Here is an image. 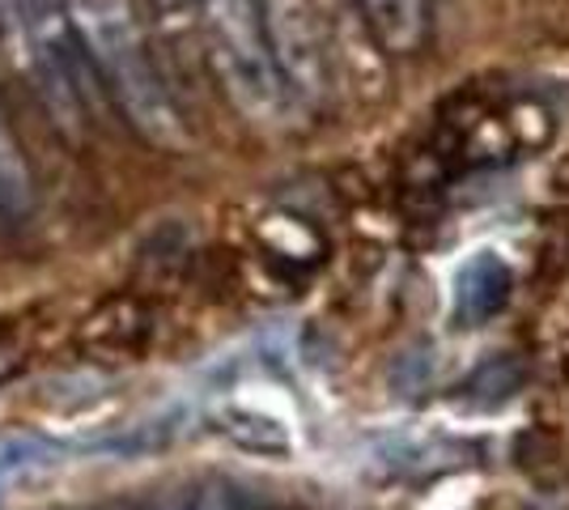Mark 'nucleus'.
I'll return each instance as SVG.
<instances>
[{"mask_svg":"<svg viewBox=\"0 0 569 510\" xmlns=\"http://www.w3.org/2000/svg\"><path fill=\"white\" fill-rule=\"evenodd\" d=\"M77 34L94 56L98 73L123 107L132 128H141L153 146H183V116L170 98L158 64L144 51L141 30L132 26L119 0H72Z\"/></svg>","mask_w":569,"mask_h":510,"instance_id":"nucleus-1","label":"nucleus"},{"mask_svg":"<svg viewBox=\"0 0 569 510\" xmlns=\"http://www.w3.org/2000/svg\"><path fill=\"white\" fill-rule=\"evenodd\" d=\"M196 4H200V22H204L209 48H213V64L230 98L256 120H277L284 86L272 69L268 43H263L256 0H196Z\"/></svg>","mask_w":569,"mask_h":510,"instance_id":"nucleus-2","label":"nucleus"},{"mask_svg":"<svg viewBox=\"0 0 569 510\" xmlns=\"http://www.w3.org/2000/svg\"><path fill=\"white\" fill-rule=\"evenodd\" d=\"M263 43L281 86L315 98L323 90V34L310 0H256Z\"/></svg>","mask_w":569,"mask_h":510,"instance_id":"nucleus-3","label":"nucleus"},{"mask_svg":"<svg viewBox=\"0 0 569 510\" xmlns=\"http://www.w3.org/2000/svg\"><path fill=\"white\" fill-rule=\"evenodd\" d=\"M515 272L501 260L498 251H476L468 264L455 272V293H451V316L463 328H480L498 316L510 298Z\"/></svg>","mask_w":569,"mask_h":510,"instance_id":"nucleus-4","label":"nucleus"},{"mask_svg":"<svg viewBox=\"0 0 569 510\" xmlns=\"http://www.w3.org/2000/svg\"><path fill=\"white\" fill-rule=\"evenodd\" d=\"M366 22L387 51H412L426 39L429 0H361Z\"/></svg>","mask_w":569,"mask_h":510,"instance_id":"nucleus-5","label":"nucleus"},{"mask_svg":"<svg viewBox=\"0 0 569 510\" xmlns=\"http://www.w3.org/2000/svg\"><path fill=\"white\" fill-rule=\"evenodd\" d=\"M217 430L230 438L242 451H256V456H289V430H284L277 417L260 413V409H247V404H230L217 413Z\"/></svg>","mask_w":569,"mask_h":510,"instance_id":"nucleus-6","label":"nucleus"},{"mask_svg":"<svg viewBox=\"0 0 569 510\" xmlns=\"http://www.w3.org/2000/svg\"><path fill=\"white\" fill-rule=\"evenodd\" d=\"M30 200L34 196H30V174H26L22 153H18L9 128L0 120V234L18 230L30 218Z\"/></svg>","mask_w":569,"mask_h":510,"instance_id":"nucleus-7","label":"nucleus"},{"mask_svg":"<svg viewBox=\"0 0 569 510\" xmlns=\"http://www.w3.org/2000/svg\"><path fill=\"white\" fill-rule=\"evenodd\" d=\"M60 460V451L48 438H4L0 442V498H9V489L48 472Z\"/></svg>","mask_w":569,"mask_h":510,"instance_id":"nucleus-8","label":"nucleus"},{"mask_svg":"<svg viewBox=\"0 0 569 510\" xmlns=\"http://www.w3.org/2000/svg\"><path fill=\"white\" fill-rule=\"evenodd\" d=\"M174 510H238L234 502V493L230 489H221V486H204V489H196L183 507H174Z\"/></svg>","mask_w":569,"mask_h":510,"instance_id":"nucleus-9","label":"nucleus"},{"mask_svg":"<svg viewBox=\"0 0 569 510\" xmlns=\"http://www.w3.org/2000/svg\"><path fill=\"white\" fill-rule=\"evenodd\" d=\"M183 4H188V0H158V9H162V13H179V9H183Z\"/></svg>","mask_w":569,"mask_h":510,"instance_id":"nucleus-10","label":"nucleus"}]
</instances>
